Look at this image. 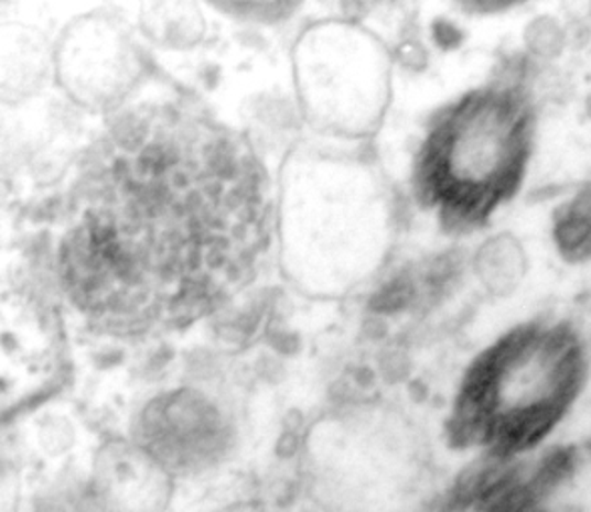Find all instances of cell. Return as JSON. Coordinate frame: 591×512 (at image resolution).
I'll list each match as a JSON object with an SVG mask.
<instances>
[{
	"instance_id": "4fadbf2b",
	"label": "cell",
	"mask_w": 591,
	"mask_h": 512,
	"mask_svg": "<svg viewBox=\"0 0 591 512\" xmlns=\"http://www.w3.org/2000/svg\"><path fill=\"white\" fill-rule=\"evenodd\" d=\"M558 237L568 252H591V186L563 213L558 225Z\"/></svg>"
},
{
	"instance_id": "9c48e42d",
	"label": "cell",
	"mask_w": 591,
	"mask_h": 512,
	"mask_svg": "<svg viewBox=\"0 0 591 512\" xmlns=\"http://www.w3.org/2000/svg\"><path fill=\"white\" fill-rule=\"evenodd\" d=\"M135 440L173 477L198 475L213 469L227 455L230 431L215 404L185 391L149 404Z\"/></svg>"
},
{
	"instance_id": "277c9868",
	"label": "cell",
	"mask_w": 591,
	"mask_h": 512,
	"mask_svg": "<svg viewBox=\"0 0 591 512\" xmlns=\"http://www.w3.org/2000/svg\"><path fill=\"white\" fill-rule=\"evenodd\" d=\"M534 115L512 88L482 87L439 110L417 154V190L448 225H485L519 193Z\"/></svg>"
},
{
	"instance_id": "7c38bea8",
	"label": "cell",
	"mask_w": 591,
	"mask_h": 512,
	"mask_svg": "<svg viewBox=\"0 0 591 512\" xmlns=\"http://www.w3.org/2000/svg\"><path fill=\"white\" fill-rule=\"evenodd\" d=\"M143 29L164 44L195 43L203 33V17L195 4H144Z\"/></svg>"
},
{
	"instance_id": "52a82bcc",
	"label": "cell",
	"mask_w": 591,
	"mask_h": 512,
	"mask_svg": "<svg viewBox=\"0 0 591 512\" xmlns=\"http://www.w3.org/2000/svg\"><path fill=\"white\" fill-rule=\"evenodd\" d=\"M58 85L88 109H112L143 77L144 58L131 24L110 11L68 22L53 51Z\"/></svg>"
},
{
	"instance_id": "7a4b0ae2",
	"label": "cell",
	"mask_w": 591,
	"mask_h": 512,
	"mask_svg": "<svg viewBox=\"0 0 591 512\" xmlns=\"http://www.w3.org/2000/svg\"><path fill=\"white\" fill-rule=\"evenodd\" d=\"M395 237V205L379 168L340 146H297L277 186L279 261L297 291L341 298L382 271Z\"/></svg>"
},
{
	"instance_id": "ba28073f",
	"label": "cell",
	"mask_w": 591,
	"mask_h": 512,
	"mask_svg": "<svg viewBox=\"0 0 591 512\" xmlns=\"http://www.w3.org/2000/svg\"><path fill=\"white\" fill-rule=\"evenodd\" d=\"M65 337L55 311L29 293L2 301L4 418L53 393L65 374Z\"/></svg>"
},
{
	"instance_id": "6da1fadb",
	"label": "cell",
	"mask_w": 591,
	"mask_h": 512,
	"mask_svg": "<svg viewBox=\"0 0 591 512\" xmlns=\"http://www.w3.org/2000/svg\"><path fill=\"white\" fill-rule=\"evenodd\" d=\"M66 239L68 291L121 323L203 305L241 261L259 217L257 176L227 139L125 124Z\"/></svg>"
},
{
	"instance_id": "8fae6325",
	"label": "cell",
	"mask_w": 591,
	"mask_h": 512,
	"mask_svg": "<svg viewBox=\"0 0 591 512\" xmlns=\"http://www.w3.org/2000/svg\"><path fill=\"white\" fill-rule=\"evenodd\" d=\"M4 97L26 95L44 75V43L29 29L4 31Z\"/></svg>"
},
{
	"instance_id": "3957f363",
	"label": "cell",
	"mask_w": 591,
	"mask_h": 512,
	"mask_svg": "<svg viewBox=\"0 0 591 512\" xmlns=\"http://www.w3.org/2000/svg\"><path fill=\"white\" fill-rule=\"evenodd\" d=\"M585 382L588 355L573 328L551 320L517 325L468 367L449 433L487 460H522L570 416Z\"/></svg>"
},
{
	"instance_id": "30bf717a",
	"label": "cell",
	"mask_w": 591,
	"mask_h": 512,
	"mask_svg": "<svg viewBox=\"0 0 591 512\" xmlns=\"http://www.w3.org/2000/svg\"><path fill=\"white\" fill-rule=\"evenodd\" d=\"M88 489L99 512H166L175 477L137 440H109L95 455Z\"/></svg>"
},
{
	"instance_id": "8992f818",
	"label": "cell",
	"mask_w": 591,
	"mask_h": 512,
	"mask_svg": "<svg viewBox=\"0 0 591 512\" xmlns=\"http://www.w3.org/2000/svg\"><path fill=\"white\" fill-rule=\"evenodd\" d=\"M293 83L307 122L341 142L377 132L391 102L394 63L384 41L351 19L311 22L293 44Z\"/></svg>"
},
{
	"instance_id": "5b68a950",
	"label": "cell",
	"mask_w": 591,
	"mask_h": 512,
	"mask_svg": "<svg viewBox=\"0 0 591 512\" xmlns=\"http://www.w3.org/2000/svg\"><path fill=\"white\" fill-rule=\"evenodd\" d=\"M309 455L345 512H416L428 458L413 426L384 406H357L323 421Z\"/></svg>"
}]
</instances>
